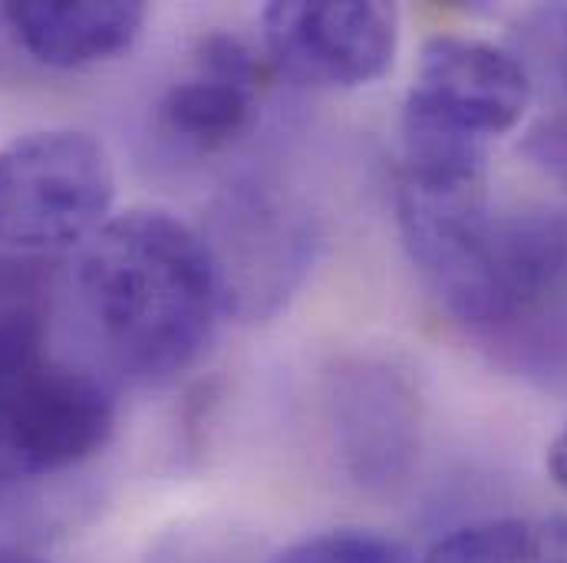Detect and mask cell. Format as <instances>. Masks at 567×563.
Wrapping results in <instances>:
<instances>
[{
    "label": "cell",
    "instance_id": "obj_2",
    "mask_svg": "<svg viewBox=\"0 0 567 563\" xmlns=\"http://www.w3.org/2000/svg\"><path fill=\"white\" fill-rule=\"evenodd\" d=\"M425 283L505 366L567 386V205L488 211Z\"/></svg>",
    "mask_w": 567,
    "mask_h": 563
},
{
    "label": "cell",
    "instance_id": "obj_6",
    "mask_svg": "<svg viewBox=\"0 0 567 563\" xmlns=\"http://www.w3.org/2000/svg\"><path fill=\"white\" fill-rule=\"evenodd\" d=\"M535 96L525 60L475 37L425 40L403 119L492 145L508 136Z\"/></svg>",
    "mask_w": 567,
    "mask_h": 563
},
{
    "label": "cell",
    "instance_id": "obj_10",
    "mask_svg": "<svg viewBox=\"0 0 567 563\" xmlns=\"http://www.w3.org/2000/svg\"><path fill=\"white\" fill-rule=\"evenodd\" d=\"M271 563H416V557L400 541L377 531L333 528L287 544Z\"/></svg>",
    "mask_w": 567,
    "mask_h": 563
},
{
    "label": "cell",
    "instance_id": "obj_15",
    "mask_svg": "<svg viewBox=\"0 0 567 563\" xmlns=\"http://www.w3.org/2000/svg\"><path fill=\"white\" fill-rule=\"evenodd\" d=\"M0 563H50V561H43L40 554L20 551V548H0Z\"/></svg>",
    "mask_w": 567,
    "mask_h": 563
},
{
    "label": "cell",
    "instance_id": "obj_14",
    "mask_svg": "<svg viewBox=\"0 0 567 563\" xmlns=\"http://www.w3.org/2000/svg\"><path fill=\"white\" fill-rule=\"evenodd\" d=\"M548 471H551L555 484L567 491V425L555 435V441L548 448Z\"/></svg>",
    "mask_w": 567,
    "mask_h": 563
},
{
    "label": "cell",
    "instance_id": "obj_9",
    "mask_svg": "<svg viewBox=\"0 0 567 563\" xmlns=\"http://www.w3.org/2000/svg\"><path fill=\"white\" fill-rule=\"evenodd\" d=\"M423 563H567V518H498L445 534Z\"/></svg>",
    "mask_w": 567,
    "mask_h": 563
},
{
    "label": "cell",
    "instance_id": "obj_1",
    "mask_svg": "<svg viewBox=\"0 0 567 563\" xmlns=\"http://www.w3.org/2000/svg\"><path fill=\"white\" fill-rule=\"evenodd\" d=\"M70 300L100 359L142 386L188 373L228 313L208 238L158 208L113 215L73 251Z\"/></svg>",
    "mask_w": 567,
    "mask_h": 563
},
{
    "label": "cell",
    "instance_id": "obj_13",
    "mask_svg": "<svg viewBox=\"0 0 567 563\" xmlns=\"http://www.w3.org/2000/svg\"><path fill=\"white\" fill-rule=\"evenodd\" d=\"M528 152L555 181L567 188V116H555L542 129H535L528 139Z\"/></svg>",
    "mask_w": 567,
    "mask_h": 563
},
{
    "label": "cell",
    "instance_id": "obj_3",
    "mask_svg": "<svg viewBox=\"0 0 567 563\" xmlns=\"http://www.w3.org/2000/svg\"><path fill=\"white\" fill-rule=\"evenodd\" d=\"M113 158L90 133L40 129L0 148L3 254L80 251L113 218Z\"/></svg>",
    "mask_w": 567,
    "mask_h": 563
},
{
    "label": "cell",
    "instance_id": "obj_7",
    "mask_svg": "<svg viewBox=\"0 0 567 563\" xmlns=\"http://www.w3.org/2000/svg\"><path fill=\"white\" fill-rule=\"evenodd\" d=\"M268 63L238 37L208 33L158 103V126L188 152H221L245 139L258 119Z\"/></svg>",
    "mask_w": 567,
    "mask_h": 563
},
{
    "label": "cell",
    "instance_id": "obj_5",
    "mask_svg": "<svg viewBox=\"0 0 567 563\" xmlns=\"http://www.w3.org/2000/svg\"><path fill=\"white\" fill-rule=\"evenodd\" d=\"M265 56L313 90L383 80L400 50V10L377 0H278L261 10Z\"/></svg>",
    "mask_w": 567,
    "mask_h": 563
},
{
    "label": "cell",
    "instance_id": "obj_4",
    "mask_svg": "<svg viewBox=\"0 0 567 563\" xmlns=\"http://www.w3.org/2000/svg\"><path fill=\"white\" fill-rule=\"evenodd\" d=\"M116 419V396L103 376L37 353L0 386V471L10 478L70 471L110 445Z\"/></svg>",
    "mask_w": 567,
    "mask_h": 563
},
{
    "label": "cell",
    "instance_id": "obj_11",
    "mask_svg": "<svg viewBox=\"0 0 567 563\" xmlns=\"http://www.w3.org/2000/svg\"><path fill=\"white\" fill-rule=\"evenodd\" d=\"M525 43H528L532 66L567 96V3L538 10L532 17V27L525 30Z\"/></svg>",
    "mask_w": 567,
    "mask_h": 563
},
{
    "label": "cell",
    "instance_id": "obj_12",
    "mask_svg": "<svg viewBox=\"0 0 567 563\" xmlns=\"http://www.w3.org/2000/svg\"><path fill=\"white\" fill-rule=\"evenodd\" d=\"M40 353L37 326L27 313H0V386Z\"/></svg>",
    "mask_w": 567,
    "mask_h": 563
},
{
    "label": "cell",
    "instance_id": "obj_8",
    "mask_svg": "<svg viewBox=\"0 0 567 563\" xmlns=\"http://www.w3.org/2000/svg\"><path fill=\"white\" fill-rule=\"evenodd\" d=\"M13 40L43 66L83 70L130 53L148 20L136 0H27L7 3Z\"/></svg>",
    "mask_w": 567,
    "mask_h": 563
}]
</instances>
